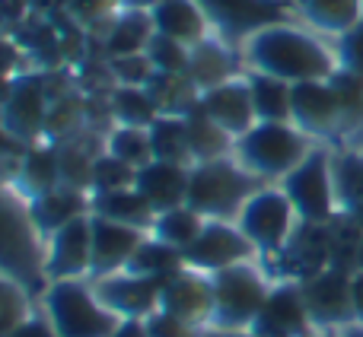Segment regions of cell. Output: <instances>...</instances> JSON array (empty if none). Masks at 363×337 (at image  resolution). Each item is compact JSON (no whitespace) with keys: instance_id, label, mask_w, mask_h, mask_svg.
I'll return each mask as SVG.
<instances>
[{"instance_id":"6da1fadb","label":"cell","mask_w":363,"mask_h":337,"mask_svg":"<svg viewBox=\"0 0 363 337\" xmlns=\"http://www.w3.org/2000/svg\"><path fill=\"white\" fill-rule=\"evenodd\" d=\"M242 61L255 74H268L287 83L328 80L338 70L335 48L290 23H274L252 32L242 42Z\"/></svg>"},{"instance_id":"7a4b0ae2","label":"cell","mask_w":363,"mask_h":337,"mask_svg":"<svg viewBox=\"0 0 363 337\" xmlns=\"http://www.w3.org/2000/svg\"><path fill=\"white\" fill-rule=\"evenodd\" d=\"M0 274L26 287L35 302L48 290L45 239L29 217V204L13 188H0Z\"/></svg>"},{"instance_id":"3957f363","label":"cell","mask_w":363,"mask_h":337,"mask_svg":"<svg viewBox=\"0 0 363 337\" xmlns=\"http://www.w3.org/2000/svg\"><path fill=\"white\" fill-rule=\"evenodd\" d=\"M315 147L313 137L300 131L290 121H258L255 127L236 137L233 144V159L252 172L258 181L274 185L284 181L303 159L309 156V150Z\"/></svg>"},{"instance_id":"277c9868","label":"cell","mask_w":363,"mask_h":337,"mask_svg":"<svg viewBox=\"0 0 363 337\" xmlns=\"http://www.w3.org/2000/svg\"><path fill=\"white\" fill-rule=\"evenodd\" d=\"M38 306L51 319L57 337H112L121 319L96 296L89 277L80 280H51Z\"/></svg>"},{"instance_id":"5b68a950","label":"cell","mask_w":363,"mask_h":337,"mask_svg":"<svg viewBox=\"0 0 363 337\" xmlns=\"http://www.w3.org/2000/svg\"><path fill=\"white\" fill-rule=\"evenodd\" d=\"M252 172H245L233 156L194 163L188 172V200L191 210H198L204 219H233L236 223L242 204L262 188Z\"/></svg>"},{"instance_id":"8992f818","label":"cell","mask_w":363,"mask_h":337,"mask_svg":"<svg viewBox=\"0 0 363 337\" xmlns=\"http://www.w3.org/2000/svg\"><path fill=\"white\" fill-rule=\"evenodd\" d=\"M211 287H213L211 328L252 331V325H255L274 280L264 274V268L255 258V261H242V264H233V268L211 274Z\"/></svg>"},{"instance_id":"52a82bcc","label":"cell","mask_w":363,"mask_h":337,"mask_svg":"<svg viewBox=\"0 0 363 337\" xmlns=\"http://www.w3.org/2000/svg\"><path fill=\"white\" fill-rule=\"evenodd\" d=\"M236 226L255 245L258 258H262V255H281L287 249L294 232L300 229V217H296L294 204H290V198L284 194L281 185H262L242 204Z\"/></svg>"},{"instance_id":"ba28073f","label":"cell","mask_w":363,"mask_h":337,"mask_svg":"<svg viewBox=\"0 0 363 337\" xmlns=\"http://www.w3.org/2000/svg\"><path fill=\"white\" fill-rule=\"evenodd\" d=\"M290 198L300 223L328 226L338 217V198H335V175H332V150L315 144L284 181H277Z\"/></svg>"},{"instance_id":"9c48e42d","label":"cell","mask_w":363,"mask_h":337,"mask_svg":"<svg viewBox=\"0 0 363 337\" xmlns=\"http://www.w3.org/2000/svg\"><path fill=\"white\" fill-rule=\"evenodd\" d=\"M51 74H16L0 99V125L23 147L45 144V121L51 105Z\"/></svg>"},{"instance_id":"30bf717a","label":"cell","mask_w":363,"mask_h":337,"mask_svg":"<svg viewBox=\"0 0 363 337\" xmlns=\"http://www.w3.org/2000/svg\"><path fill=\"white\" fill-rule=\"evenodd\" d=\"M201 10L211 19V29L226 45H239L252 32L274 23H287L290 6L284 0H198Z\"/></svg>"},{"instance_id":"8fae6325","label":"cell","mask_w":363,"mask_h":337,"mask_svg":"<svg viewBox=\"0 0 363 337\" xmlns=\"http://www.w3.org/2000/svg\"><path fill=\"white\" fill-rule=\"evenodd\" d=\"M255 245L242 236V229L233 219H207L198 239L185 249V268L201 270V274H217L223 268L255 261Z\"/></svg>"},{"instance_id":"7c38bea8","label":"cell","mask_w":363,"mask_h":337,"mask_svg":"<svg viewBox=\"0 0 363 337\" xmlns=\"http://www.w3.org/2000/svg\"><path fill=\"white\" fill-rule=\"evenodd\" d=\"M351 274H354L351 268L328 264V268L315 270L313 277L300 280L303 296H306L309 319H313L315 328L338 331V328H345V325H351V321H354Z\"/></svg>"},{"instance_id":"4fadbf2b","label":"cell","mask_w":363,"mask_h":337,"mask_svg":"<svg viewBox=\"0 0 363 337\" xmlns=\"http://www.w3.org/2000/svg\"><path fill=\"white\" fill-rule=\"evenodd\" d=\"M290 125H296L313 140L345 137V115H341V102H338L332 80L294 83Z\"/></svg>"},{"instance_id":"5bb4252c","label":"cell","mask_w":363,"mask_h":337,"mask_svg":"<svg viewBox=\"0 0 363 337\" xmlns=\"http://www.w3.org/2000/svg\"><path fill=\"white\" fill-rule=\"evenodd\" d=\"M313 331H315V325L309 319L300 280H274L255 325H252V334L255 337H306Z\"/></svg>"},{"instance_id":"9a60e30c","label":"cell","mask_w":363,"mask_h":337,"mask_svg":"<svg viewBox=\"0 0 363 337\" xmlns=\"http://www.w3.org/2000/svg\"><path fill=\"white\" fill-rule=\"evenodd\" d=\"M89 268H93V226L86 213L45 239V270L48 280H80L89 277Z\"/></svg>"},{"instance_id":"2e32d148","label":"cell","mask_w":363,"mask_h":337,"mask_svg":"<svg viewBox=\"0 0 363 337\" xmlns=\"http://www.w3.org/2000/svg\"><path fill=\"white\" fill-rule=\"evenodd\" d=\"M160 312H169L176 319L188 321L194 328H211L213 315V287L211 274L182 268L179 274H172L160 290Z\"/></svg>"},{"instance_id":"e0dca14e","label":"cell","mask_w":363,"mask_h":337,"mask_svg":"<svg viewBox=\"0 0 363 337\" xmlns=\"http://www.w3.org/2000/svg\"><path fill=\"white\" fill-rule=\"evenodd\" d=\"M96 296L112 309L118 319H150L153 312H160V290L163 283L150 280V277L131 274V270H118L93 280Z\"/></svg>"},{"instance_id":"ac0fdd59","label":"cell","mask_w":363,"mask_h":337,"mask_svg":"<svg viewBox=\"0 0 363 337\" xmlns=\"http://www.w3.org/2000/svg\"><path fill=\"white\" fill-rule=\"evenodd\" d=\"M89 226H93V268H89V280H99V277L125 270L128 261L134 258V251L140 249V242L150 236L144 229L96 217V213H89Z\"/></svg>"},{"instance_id":"d6986e66","label":"cell","mask_w":363,"mask_h":337,"mask_svg":"<svg viewBox=\"0 0 363 337\" xmlns=\"http://www.w3.org/2000/svg\"><path fill=\"white\" fill-rule=\"evenodd\" d=\"M201 108H204L233 140L242 137L249 127L258 125L255 102H252L249 80H245V76H233V80L220 83V86L204 89V93H201Z\"/></svg>"},{"instance_id":"ffe728a7","label":"cell","mask_w":363,"mask_h":337,"mask_svg":"<svg viewBox=\"0 0 363 337\" xmlns=\"http://www.w3.org/2000/svg\"><path fill=\"white\" fill-rule=\"evenodd\" d=\"M188 172H191V166L153 159L144 168H138L134 188L153 207V213H163V210H172V207H182L188 200Z\"/></svg>"},{"instance_id":"44dd1931","label":"cell","mask_w":363,"mask_h":337,"mask_svg":"<svg viewBox=\"0 0 363 337\" xmlns=\"http://www.w3.org/2000/svg\"><path fill=\"white\" fill-rule=\"evenodd\" d=\"M13 191L26 200H35L42 194L61 188V166H57V147L55 144H35L26 147V153L16 159V175H13Z\"/></svg>"},{"instance_id":"7402d4cb","label":"cell","mask_w":363,"mask_h":337,"mask_svg":"<svg viewBox=\"0 0 363 337\" xmlns=\"http://www.w3.org/2000/svg\"><path fill=\"white\" fill-rule=\"evenodd\" d=\"M150 19L160 35L176 38L188 48L211 35V19L201 10L198 0H160L150 10Z\"/></svg>"},{"instance_id":"603a6c76","label":"cell","mask_w":363,"mask_h":337,"mask_svg":"<svg viewBox=\"0 0 363 337\" xmlns=\"http://www.w3.org/2000/svg\"><path fill=\"white\" fill-rule=\"evenodd\" d=\"M26 204H29V217H32V223H35V229L42 232V239H48V236H55L61 226L86 217L89 194L61 185V188H55V191L42 194V198H35V200H26Z\"/></svg>"},{"instance_id":"cb8c5ba5","label":"cell","mask_w":363,"mask_h":337,"mask_svg":"<svg viewBox=\"0 0 363 337\" xmlns=\"http://www.w3.org/2000/svg\"><path fill=\"white\" fill-rule=\"evenodd\" d=\"M185 76L194 83V89H198V93H204V89L233 80V76H236L233 45H226L223 38H217V35L201 38L198 45H191Z\"/></svg>"},{"instance_id":"d4e9b609","label":"cell","mask_w":363,"mask_h":337,"mask_svg":"<svg viewBox=\"0 0 363 337\" xmlns=\"http://www.w3.org/2000/svg\"><path fill=\"white\" fill-rule=\"evenodd\" d=\"M332 175L338 213L363 226V147L332 150Z\"/></svg>"},{"instance_id":"484cf974","label":"cell","mask_w":363,"mask_h":337,"mask_svg":"<svg viewBox=\"0 0 363 337\" xmlns=\"http://www.w3.org/2000/svg\"><path fill=\"white\" fill-rule=\"evenodd\" d=\"M89 213L96 217H106L115 219V223H125L134 226V229H153V207L140 198L138 188H121V191H102V194H89Z\"/></svg>"},{"instance_id":"4316f807","label":"cell","mask_w":363,"mask_h":337,"mask_svg":"<svg viewBox=\"0 0 363 337\" xmlns=\"http://www.w3.org/2000/svg\"><path fill=\"white\" fill-rule=\"evenodd\" d=\"M153 32L157 29L147 10H118L106 29V57L144 55Z\"/></svg>"},{"instance_id":"83f0119b","label":"cell","mask_w":363,"mask_h":337,"mask_svg":"<svg viewBox=\"0 0 363 337\" xmlns=\"http://www.w3.org/2000/svg\"><path fill=\"white\" fill-rule=\"evenodd\" d=\"M185 125H188V140H191L194 163H211V159L233 156V144H236V140L201 108V99H198V105L185 115Z\"/></svg>"},{"instance_id":"f1b7e54d","label":"cell","mask_w":363,"mask_h":337,"mask_svg":"<svg viewBox=\"0 0 363 337\" xmlns=\"http://www.w3.org/2000/svg\"><path fill=\"white\" fill-rule=\"evenodd\" d=\"M296 13L313 29L338 38L363 19V0H296Z\"/></svg>"},{"instance_id":"f546056e","label":"cell","mask_w":363,"mask_h":337,"mask_svg":"<svg viewBox=\"0 0 363 337\" xmlns=\"http://www.w3.org/2000/svg\"><path fill=\"white\" fill-rule=\"evenodd\" d=\"M112 125L125 127H150L160 118V105L153 102L147 86H112L106 96Z\"/></svg>"},{"instance_id":"4dcf8cb0","label":"cell","mask_w":363,"mask_h":337,"mask_svg":"<svg viewBox=\"0 0 363 337\" xmlns=\"http://www.w3.org/2000/svg\"><path fill=\"white\" fill-rule=\"evenodd\" d=\"M147 131H150L153 159H160V163H176V166H191L194 163L185 115H160Z\"/></svg>"},{"instance_id":"1f68e13d","label":"cell","mask_w":363,"mask_h":337,"mask_svg":"<svg viewBox=\"0 0 363 337\" xmlns=\"http://www.w3.org/2000/svg\"><path fill=\"white\" fill-rule=\"evenodd\" d=\"M249 80V93L255 102V115L258 121H290V102H294V83L277 80L268 74H245Z\"/></svg>"},{"instance_id":"d6a6232c","label":"cell","mask_w":363,"mask_h":337,"mask_svg":"<svg viewBox=\"0 0 363 337\" xmlns=\"http://www.w3.org/2000/svg\"><path fill=\"white\" fill-rule=\"evenodd\" d=\"M83 121H86V99H83L80 93H74V89L51 93L48 121H45V140H48V144L74 140V134L80 131Z\"/></svg>"},{"instance_id":"836d02e7","label":"cell","mask_w":363,"mask_h":337,"mask_svg":"<svg viewBox=\"0 0 363 337\" xmlns=\"http://www.w3.org/2000/svg\"><path fill=\"white\" fill-rule=\"evenodd\" d=\"M182 268H185V255H182L179 249H172V245H166V242H160V239L147 236L144 242H140V249L134 251V258L128 261L125 270L166 283L172 274H179Z\"/></svg>"},{"instance_id":"e575fe53","label":"cell","mask_w":363,"mask_h":337,"mask_svg":"<svg viewBox=\"0 0 363 337\" xmlns=\"http://www.w3.org/2000/svg\"><path fill=\"white\" fill-rule=\"evenodd\" d=\"M204 223L207 219L201 217L198 210H191L188 204H182V207H172V210L157 213L150 236L160 239V242H166V245H172V249H179L182 255H185V249L198 239V232L204 229Z\"/></svg>"},{"instance_id":"d590c367","label":"cell","mask_w":363,"mask_h":337,"mask_svg":"<svg viewBox=\"0 0 363 337\" xmlns=\"http://www.w3.org/2000/svg\"><path fill=\"white\" fill-rule=\"evenodd\" d=\"M147 89L160 105V115H188L201 99V93L185 74H153Z\"/></svg>"},{"instance_id":"8d00e7d4","label":"cell","mask_w":363,"mask_h":337,"mask_svg":"<svg viewBox=\"0 0 363 337\" xmlns=\"http://www.w3.org/2000/svg\"><path fill=\"white\" fill-rule=\"evenodd\" d=\"M102 150L118 156L121 163L144 168L147 163H153V150H150V131L147 127H125V125H112L106 134Z\"/></svg>"},{"instance_id":"74e56055","label":"cell","mask_w":363,"mask_h":337,"mask_svg":"<svg viewBox=\"0 0 363 337\" xmlns=\"http://www.w3.org/2000/svg\"><path fill=\"white\" fill-rule=\"evenodd\" d=\"M57 147V166H61V185L77 188V191H86L93 185V163L99 153L86 150L80 140H64Z\"/></svg>"},{"instance_id":"f35d334b","label":"cell","mask_w":363,"mask_h":337,"mask_svg":"<svg viewBox=\"0 0 363 337\" xmlns=\"http://www.w3.org/2000/svg\"><path fill=\"white\" fill-rule=\"evenodd\" d=\"M328 80H332L335 93H338V102H341V115H345V137H354V134L363 127V76L347 74V70L338 67Z\"/></svg>"},{"instance_id":"ab89813d","label":"cell","mask_w":363,"mask_h":337,"mask_svg":"<svg viewBox=\"0 0 363 337\" xmlns=\"http://www.w3.org/2000/svg\"><path fill=\"white\" fill-rule=\"evenodd\" d=\"M35 296L6 274H0V337H6L23 319H29L35 309Z\"/></svg>"},{"instance_id":"60d3db41","label":"cell","mask_w":363,"mask_h":337,"mask_svg":"<svg viewBox=\"0 0 363 337\" xmlns=\"http://www.w3.org/2000/svg\"><path fill=\"white\" fill-rule=\"evenodd\" d=\"M134 178H138V168L121 163L118 156L102 150L93 163V185H89V194H102V191H121V188H134Z\"/></svg>"},{"instance_id":"b9f144b4","label":"cell","mask_w":363,"mask_h":337,"mask_svg":"<svg viewBox=\"0 0 363 337\" xmlns=\"http://www.w3.org/2000/svg\"><path fill=\"white\" fill-rule=\"evenodd\" d=\"M188 55H191L188 45H182L169 35H160V32H153V38L147 42V57H150L157 74H185Z\"/></svg>"},{"instance_id":"7bdbcfd3","label":"cell","mask_w":363,"mask_h":337,"mask_svg":"<svg viewBox=\"0 0 363 337\" xmlns=\"http://www.w3.org/2000/svg\"><path fill=\"white\" fill-rule=\"evenodd\" d=\"M108 70H112L115 86H147L150 76L157 74L150 57L144 55H125V57H108Z\"/></svg>"},{"instance_id":"ee69618b","label":"cell","mask_w":363,"mask_h":337,"mask_svg":"<svg viewBox=\"0 0 363 337\" xmlns=\"http://www.w3.org/2000/svg\"><path fill=\"white\" fill-rule=\"evenodd\" d=\"M335 57L341 70L363 76V19L335 38Z\"/></svg>"},{"instance_id":"f6af8a7d","label":"cell","mask_w":363,"mask_h":337,"mask_svg":"<svg viewBox=\"0 0 363 337\" xmlns=\"http://www.w3.org/2000/svg\"><path fill=\"white\" fill-rule=\"evenodd\" d=\"M64 10L77 25L112 23L118 13V0H64Z\"/></svg>"},{"instance_id":"bcb514c9","label":"cell","mask_w":363,"mask_h":337,"mask_svg":"<svg viewBox=\"0 0 363 337\" xmlns=\"http://www.w3.org/2000/svg\"><path fill=\"white\" fill-rule=\"evenodd\" d=\"M201 331L204 328L188 325V321H182L169 312H153L147 319V334L150 337H201Z\"/></svg>"},{"instance_id":"7dc6e473","label":"cell","mask_w":363,"mask_h":337,"mask_svg":"<svg viewBox=\"0 0 363 337\" xmlns=\"http://www.w3.org/2000/svg\"><path fill=\"white\" fill-rule=\"evenodd\" d=\"M6 337H57V331H55V325H51V319L45 315V309L35 306L29 319L19 321Z\"/></svg>"},{"instance_id":"c3c4849f","label":"cell","mask_w":363,"mask_h":337,"mask_svg":"<svg viewBox=\"0 0 363 337\" xmlns=\"http://www.w3.org/2000/svg\"><path fill=\"white\" fill-rule=\"evenodd\" d=\"M16 64H19V48L6 38H0V76H16Z\"/></svg>"},{"instance_id":"681fc988","label":"cell","mask_w":363,"mask_h":337,"mask_svg":"<svg viewBox=\"0 0 363 337\" xmlns=\"http://www.w3.org/2000/svg\"><path fill=\"white\" fill-rule=\"evenodd\" d=\"M26 153V147L19 144L16 137H13L10 131H6L4 125H0V159H6V156H13V159H19Z\"/></svg>"},{"instance_id":"f907efd6","label":"cell","mask_w":363,"mask_h":337,"mask_svg":"<svg viewBox=\"0 0 363 337\" xmlns=\"http://www.w3.org/2000/svg\"><path fill=\"white\" fill-rule=\"evenodd\" d=\"M351 299H354V321L363 325V270L351 274Z\"/></svg>"},{"instance_id":"816d5d0a","label":"cell","mask_w":363,"mask_h":337,"mask_svg":"<svg viewBox=\"0 0 363 337\" xmlns=\"http://www.w3.org/2000/svg\"><path fill=\"white\" fill-rule=\"evenodd\" d=\"M112 337H150V334H147L144 319H121V325L115 328Z\"/></svg>"},{"instance_id":"f5cc1de1","label":"cell","mask_w":363,"mask_h":337,"mask_svg":"<svg viewBox=\"0 0 363 337\" xmlns=\"http://www.w3.org/2000/svg\"><path fill=\"white\" fill-rule=\"evenodd\" d=\"M160 0H118V10H147L150 13Z\"/></svg>"},{"instance_id":"db71d44e","label":"cell","mask_w":363,"mask_h":337,"mask_svg":"<svg viewBox=\"0 0 363 337\" xmlns=\"http://www.w3.org/2000/svg\"><path fill=\"white\" fill-rule=\"evenodd\" d=\"M201 337H255L252 331H223V328H204Z\"/></svg>"},{"instance_id":"11a10c76","label":"cell","mask_w":363,"mask_h":337,"mask_svg":"<svg viewBox=\"0 0 363 337\" xmlns=\"http://www.w3.org/2000/svg\"><path fill=\"white\" fill-rule=\"evenodd\" d=\"M354 270H363V229H360L357 242H354Z\"/></svg>"},{"instance_id":"9f6ffc18","label":"cell","mask_w":363,"mask_h":337,"mask_svg":"<svg viewBox=\"0 0 363 337\" xmlns=\"http://www.w3.org/2000/svg\"><path fill=\"white\" fill-rule=\"evenodd\" d=\"M338 337H363V325L360 321H351V325L338 328Z\"/></svg>"},{"instance_id":"6f0895ef","label":"cell","mask_w":363,"mask_h":337,"mask_svg":"<svg viewBox=\"0 0 363 337\" xmlns=\"http://www.w3.org/2000/svg\"><path fill=\"white\" fill-rule=\"evenodd\" d=\"M306 337H338V331H328V328H315V331L306 334Z\"/></svg>"},{"instance_id":"680465c9","label":"cell","mask_w":363,"mask_h":337,"mask_svg":"<svg viewBox=\"0 0 363 337\" xmlns=\"http://www.w3.org/2000/svg\"><path fill=\"white\" fill-rule=\"evenodd\" d=\"M354 147H363V127H360L357 134H354Z\"/></svg>"}]
</instances>
